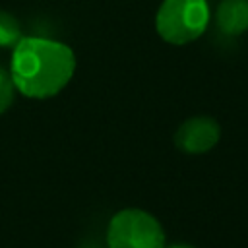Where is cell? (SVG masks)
Instances as JSON below:
<instances>
[{"mask_svg":"<svg viewBox=\"0 0 248 248\" xmlns=\"http://www.w3.org/2000/svg\"><path fill=\"white\" fill-rule=\"evenodd\" d=\"M76 70L74 50L52 39L21 37L14 46L10 78L29 99H48L60 93Z\"/></svg>","mask_w":248,"mask_h":248,"instance_id":"cell-1","label":"cell"},{"mask_svg":"<svg viewBox=\"0 0 248 248\" xmlns=\"http://www.w3.org/2000/svg\"><path fill=\"white\" fill-rule=\"evenodd\" d=\"M209 23V6L205 0H163L155 27L163 41L186 45L203 35Z\"/></svg>","mask_w":248,"mask_h":248,"instance_id":"cell-2","label":"cell"},{"mask_svg":"<svg viewBox=\"0 0 248 248\" xmlns=\"http://www.w3.org/2000/svg\"><path fill=\"white\" fill-rule=\"evenodd\" d=\"M108 248H165V231L143 209L118 211L107 231Z\"/></svg>","mask_w":248,"mask_h":248,"instance_id":"cell-3","label":"cell"},{"mask_svg":"<svg viewBox=\"0 0 248 248\" xmlns=\"http://www.w3.org/2000/svg\"><path fill=\"white\" fill-rule=\"evenodd\" d=\"M221 128L211 116H194L188 118L174 134V143L178 149L198 155L215 147L219 141Z\"/></svg>","mask_w":248,"mask_h":248,"instance_id":"cell-4","label":"cell"},{"mask_svg":"<svg viewBox=\"0 0 248 248\" xmlns=\"http://www.w3.org/2000/svg\"><path fill=\"white\" fill-rule=\"evenodd\" d=\"M221 33L234 37L248 29V0H223L215 14Z\"/></svg>","mask_w":248,"mask_h":248,"instance_id":"cell-5","label":"cell"},{"mask_svg":"<svg viewBox=\"0 0 248 248\" xmlns=\"http://www.w3.org/2000/svg\"><path fill=\"white\" fill-rule=\"evenodd\" d=\"M21 37L19 21L12 14L0 10V46H16Z\"/></svg>","mask_w":248,"mask_h":248,"instance_id":"cell-6","label":"cell"},{"mask_svg":"<svg viewBox=\"0 0 248 248\" xmlns=\"http://www.w3.org/2000/svg\"><path fill=\"white\" fill-rule=\"evenodd\" d=\"M14 81L10 78V72H6L2 66H0V114L12 105L14 101Z\"/></svg>","mask_w":248,"mask_h":248,"instance_id":"cell-7","label":"cell"},{"mask_svg":"<svg viewBox=\"0 0 248 248\" xmlns=\"http://www.w3.org/2000/svg\"><path fill=\"white\" fill-rule=\"evenodd\" d=\"M169 248H192V246H188V244H174V246H169Z\"/></svg>","mask_w":248,"mask_h":248,"instance_id":"cell-8","label":"cell"}]
</instances>
